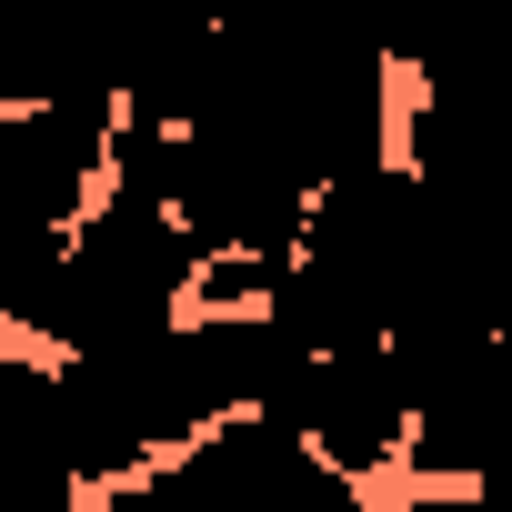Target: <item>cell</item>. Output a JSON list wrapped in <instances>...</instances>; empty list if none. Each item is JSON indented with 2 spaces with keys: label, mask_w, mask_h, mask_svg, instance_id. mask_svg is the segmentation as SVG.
Returning a JSON list of instances; mask_svg holds the SVG:
<instances>
[{
  "label": "cell",
  "mask_w": 512,
  "mask_h": 512,
  "mask_svg": "<svg viewBox=\"0 0 512 512\" xmlns=\"http://www.w3.org/2000/svg\"><path fill=\"white\" fill-rule=\"evenodd\" d=\"M201 302V241L141 201V191H101L91 221L71 231L61 272L31 292L21 332H41L61 362H91V352H131V342H161L181 332Z\"/></svg>",
  "instance_id": "1"
},
{
  "label": "cell",
  "mask_w": 512,
  "mask_h": 512,
  "mask_svg": "<svg viewBox=\"0 0 512 512\" xmlns=\"http://www.w3.org/2000/svg\"><path fill=\"white\" fill-rule=\"evenodd\" d=\"M111 131H121V101L0 111V332H21L31 292L61 272L71 231L111 191Z\"/></svg>",
  "instance_id": "2"
},
{
  "label": "cell",
  "mask_w": 512,
  "mask_h": 512,
  "mask_svg": "<svg viewBox=\"0 0 512 512\" xmlns=\"http://www.w3.org/2000/svg\"><path fill=\"white\" fill-rule=\"evenodd\" d=\"M412 382V472L422 482H482L512 462V342L462 332V342H392Z\"/></svg>",
  "instance_id": "3"
},
{
  "label": "cell",
  "mask_w": 512,
  "mask_h": 512,
  "mask_svg": "<svg viewBox=\"0 0 512 512\" xmlns=\"http://www.w3.org/2000/svg\"><path fill=\"white\" fill-rule=\"evenodd\" d=\"M272 422H292L332 472L372 482L382 462L412 452V382H402V352L392 342H362V352H302L292 382L272 392Z\"/></svg>",
  "instance_id": "4"
}]
</instances>
